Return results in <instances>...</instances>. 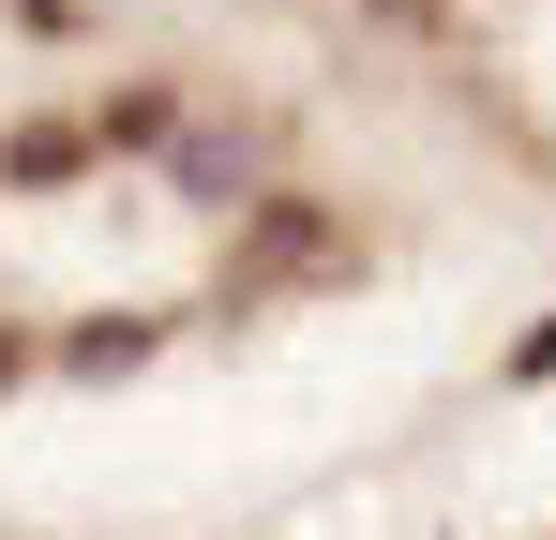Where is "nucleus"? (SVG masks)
Returning a JSON list of instances; mask_svg holds the SVG:
<instances>
[{
	"label": "nucleus",
	"mask_w": 556,
	"mask_h": 540,
	"mask_svg": "<svg viewBox=\"0 0 556 540\" xmlns=\"http://www.w3.org/2000/svg\"><path fill=\"white\" fill-rule=\"evenodd\" d=\"M241 270H256V285H301V270H346V241H331L316 210H271V226L241 241Z\"/></svg>",
	"instance_id": "nucleus-1"
},
{
	"label": "nucleus",
	"mask_w": 556,
	"mask_h": 540,
	"mask_svg": "<svg viewBox=\"0 0 556 540\" xmlns=\"http://www.w3.org/2000/svg\"><path fill=\"white\" fill-rule=\"evenodd\" d=\"M511 375H527V390H542V375H556V331H542V346H511Z\"/></svg>",
	"instance_id": "nucleus-2"
}]
</instances>
